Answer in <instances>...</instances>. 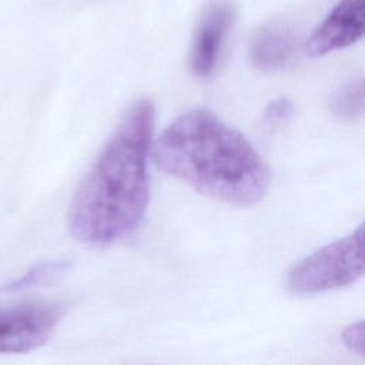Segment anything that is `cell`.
<instances>
[{
  "instance_id": "obj_8",
  "label": "cell",
  "mask_w": 365,
  "mask_h": 365,
  "mask_svg": "<svg viewBox=\"0 0 365 365\" xmlns=\"http://www.w3.org/2000/svg\"><path fill=\"white\" fill-rule=\"evenodd\" d=\"M332 111L342 118H352L364 110V83L362 80L351 81L341 88L331 101Z\"/></svg>"
},
{
  "instance_id": "obj_3",
  "label": "cell",
  "mask_w": 365,
  "mask_h": 365,
  "mask_svg": "<svg viewBox=\"0 0 365 365\" xmlns=\"http://www.w3.org/2000/svg\"><path fill=\"white\" fill-rule=\"evenodd\" d=\"M364 274V225L295 262L285 287L295 295H312L356 282Z\"/></svg>"
},
{
  "instance_id": "obj_5",
  "label": "cell",
  "mask_w": 365,
  "mask_h": 365,
  "mask_svg": "<svg viewBox=\"0 0 365 365\" xmlns=\"http://www.w3.org/2000/svg\"><path fill=\"white\" fill-rule=\"evenodd\" d=\"M365 31V0H341L307 41V53L321 57L356 43Z\"/></svg>"
},
{
  "instance_id": "obj_6",
  "label": "cell",
  "mask_w": 365,
  "mask_h": 365,
  "mask_svg": "<svg viewBox=\"0 0 365 365\" xmlns=\"http://www.w3.org/2000/svg\"><path fill=\"white\" fill-rule=\"evenodd\" d=\"M234 20L235 4L230 0H214L207 7L190 51V66L195 76L205 77L212 73Z\"/></svg>"
},
{
  "instance_id": "obj_2",
  "label": "cell",
  "mask_w": 365,
  "mask_h": 365,
  "mask_svg": "<svg viewBox=\"0 0 365 365\" xmlns=\"http://www.w3.org/2000/svg\"><path fill=\"white\" fill-rule=\"evenodd\" d=\"M153 158L168 175L237 207L259 202L271 182L269 168L251 143L207 110H190L164 128Z\"/></svg>"
},
{
  "instance_id": "obj_9",
  "label": "cell",
  "mask_w": 365,
  "mask_h": 365,
  "mask_svg": "<svg viewBox=\"0 0 365 365\" xmlns=\"http://www.w3.org/2000/svg\"><path fill=\"white\" fill-rule=\"evenodd\" d=\"M68 267L67 261H41L36 265H33L27 272H24L20 278L11 281L6 285V289L16 291L23 288H30L43 282H47L53 279L54 277L63 274Z\"/></svg>"
},
{
  "instance_id": "obj_1",
  "label": "cell",
  "mask_w": 365,
  "mask_h": 365,
  "mask_svg": "<svg viewBox=\"0 0 365 365\" xmlns=\"http://www.w3.org/2000/svg\"><path fill=\"white\" fill-rule=\"evenodd\" d=\"M154 118L150 100L135 101L83 178L68 207V230L78 242L106 247L140 225L150 198Z\"/></svg>"
},
{
  "instance_id": "obj_10",
  "label": "cell",
  "mask_w": 365,
  "mask_h": 365,
  "mask_svg": "<svg viewBox=\"0 0 365 365\" xmlns=\"http://www.w3.org/2000/svg\"><path fill=\"white\" fill-rule=\"evenodd\" d=\"M294 114V104L289 98L279 97L277 100H272L264 110L262 114V125L269 130L275 131L285 125L291 120Z\"/></svg>"
},
{
  "instance_id": "obj_11",
  "label": "cell",
  "mask_w": 365,
  "mask_h": 365,
  "mask_svg": "<svg viewBox=\"0 0 365 365\" xmlns=\"http://www.w3.org/2000/svg\"><path fill=\"white\" fill-rule=\"evenodd\" d=\"M341 341L348 351L362 356L364 355V321H355L346 325L341 332Z\"/></svg>"
},
{
  "instance_id": "obj_7",
  "label": "cell",
  "mask_w": 365,
  "mask_h": 365,
  "mask_svg": "<svg viewBox=\"0 0 365 365\" xmlns=\"http://www.w3.org/2000/svg\"><path fill=\"white\" fill-rule=\"evenodd\" d=\"M297 50V37L285 24L272 23L261 27L250 43V60L261 71L285 67Z\"/></svg>"
},
{
  "instance_id": "obj_4",
  "label": "cell",
  "mask_w": 365,
  "mask_h": 365,
  "mask_svg": "<svg viewBox=\"0 0 365 365\" xmlns=\"http://www.w3.org/2000/svg\"><path fill=\"white\" fill-rule=\"evenodd\" d=\"M60 318L61 308L50 302L0 308V354H24L41 346Z\"/></svg>"
}]
</instances>
